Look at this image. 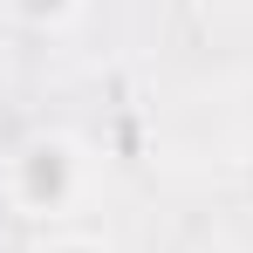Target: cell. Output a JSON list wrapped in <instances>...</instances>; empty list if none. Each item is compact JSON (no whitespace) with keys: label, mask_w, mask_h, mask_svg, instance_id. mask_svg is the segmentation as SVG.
<instances>
[{"label":"cell","mask_w":253,"mask_h":253,"mask_svg":"<svg viewBox=\"0 0 253 253\" xmlns=\"http://www.w3.org/2000/svg\"><path fill=\"white\" fill-rule=\"evenodd\" d=\"M89 185H96V165H89L83 137H69V130H35V137H21L0 158V199H7V212H21L42 233L62 226L83 206Z\"/></svg>","instance_id":"cell-1"},{"label":"cell","mask_w":253,"mask_h":253,"mask_svg":"<svg viewBox=\"0 0 253 253\" xmlns=\"http://www.w3.org/2000/svg\"><path fill=\"white\" fill-rule=\"evenodd\" d=\"M35 253H110V240H96V233H76V226H48Z\"/></svg>","instance_id":"cell-3"},{"label":"cell","mask_w":253,"mask_h":253,"mask_svg":"<svg viewBox=\"0 0 253 253\" xmlns=\"http://www.w3.org/2000/svg\"><path fill=\"white\" fill-rule=\"evenodd\" d=\"M83 14V0H0V21L21 35H62Z\"/></svg>","instance_id":"cell-2"}]
</instances>
